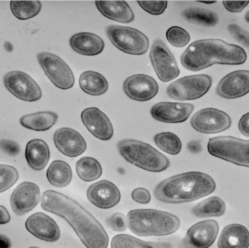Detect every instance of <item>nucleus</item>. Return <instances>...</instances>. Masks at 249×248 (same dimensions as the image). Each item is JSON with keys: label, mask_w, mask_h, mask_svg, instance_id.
<instances>
[{"label": "nucleus", "mask_w": 249, "mask_h": 248, "mask_svg": "<svg viewBox=\"0 0 249 248\" xmlns=\"http://www.w3.org/2000/svg\"><path fill=\"white\" fill-rule=\"evenodd\" d=\"M3 81L6 89L23 101H37L42 98V90L37 83L23 71H10L4 75Z\"/></svg>", "instance_id": "11"}, {"label": "nucleus", "mask_w": 249, "mask_h": 248, "mask_svg": "<svg viewBox=\"0 0 249 248\" xmlns=\"http://www.w3.org/2000/svg\"><path fill=\"white\" fill-rule=\"evenodd\" d=\"M181 16L187 21L205 27H213L219 20L217 13L203 7H189L182 12Z\"/></svg>", "instance_id": "29"}, {"label": "nucleus", "mask_w": 249, "mask_h": 248, "mask_svg": "<svg viewBox=\"0 0 249 248\" xmlns=\"http://www.w3.org/2000/svg\"><path fill=\"white\" fill-rule=\"evenodd\" d=\"M194 105L181 102H160L152 106L150 114L155 120L165 123L185 122L194 111Z\"/></svg>", "instance_id": "14"}, {"label": "nucleus", "mask_w": 249, "mask_h": 248, "mask_svg": "<svg viewBox=\"0 0 249 248\" xmlns=\"http://www.w3.org/2000/svg\"><path fill=\"white\" fill-rule=\"evenodd\" d=\"M216 93L227 99L243 97L249 93V71L238 70L227 74L216 87Z\"/></svg>", "instance_id": "19"}, {"label": "nucleus", "mask_w": 249, "mask_h": 248, "mask_svg": "<svg viewBox=\"0 0 249 248\" xmlns=\"http://www.w3.org/2000/svg\"><path fill=\"white\" fill-rule=\"evenodd\" d=\"M79 84L84 93L93 96H102L109 89L107 79L100 73L94 71H86L82 73Z\"/></svg>", "instance_id": "26"}, {"label": "nucleus", "mask_w": 249, "mask_h": 248, "mask_svg": "<svg viewBox=\"0 0 249 248\" xmlns=\"http://www.w3.org/2000/svg\"><path fill=\"white\" fill-rule=\"evenodd\" d=\"M245 20L246 21L248 22V23H249V10L248 12H247V13H246Z\"/></svg>", "instance_id": "49"}, {"label": "nucleus", "mask_w": 249, "mask_h": 248, "mask_svg": "<svg viewBox=\"0 0 249 248\" xmlns=\"http://www.w3.org/2000/svg\"><path fill=\"white\" fill-rule=\"evenodd\" d=\"M154 141L160 149L171 155H177L181 150V140L171 132H160L154 136Z\"/></svg>", "instance_id": "34"}, {"label": "nucleus", "mask_w": 249, "mask_h": 248, "mask_svg": "<svg viewBox=\"0 0 249 248\" xmlns=\"http://www.w3.org/2000/svg\"><path fill=\"white\" fill-rule=\"evenodd\" d=\"M111 247L112 248H171L172 245L166 243H149V242L139 240L128 234H118L112 238Z\"/></svg>", "instance_id": "32"}, {"label": "nucleus", "mask_w": 249, "mask_h": 248, "mask_svg": "<svg viewBox=\"0 0 249 248\" xmlns=\"http://www.w3.org/2000/svg\"><path fill=\"white\" fill-rule=\"evenodd\" d=\"M76 171L79 178L86 182L98 180L103 173L100 163L90 157H83L77 161Z\"/></svg>", "instance_id": "31"}, {"label": "nucleus", "mask_w": 249, "mask_h": 248, "mask_svg": "<svg viewBox=\"0 0 249 248\" xmlns=\"http://www.w3.org/2000/svg\"><path fill=\"white\" fill-rule=\"evenodd\" d=\"M124 90L129 99L145 102L155 97L159 91V86L156 80L150 76L135 74L124 80Z\"/></svg>", "instance_id": "13"}, {"label": "nucleus", "mask_w": 249, "mask_h": 248, "mask_svg": "<svg viewBox=\"0 0 249 248\" xmlns=\"http://www.w3.org/2000/svg\"><path fill=\"white\" fill-rule=\"evenodd\" d=\"M81 119L89 132L102 141H109L114 135L113 126L107 116L96 107H89L81 113Z\"/></svg>", "instance_id": "18"}, {"label": "nucleus", "mask_w": 249, "mask_h": 248, "mask_svg": "<svg viewBox=\"0 0 249 248\" xmlns=\"http://www.w3.org/2000/svg\"><path fill=\"white\" fill-rule=\"evenodd\" d=\"M212 85V78L206 74L187 76L176 80L166 89L167 96L178 101L193 100L206 94Z\"/></svg>", "instance_id": "8"}, {"label": "nucleus", "mask_w": 249, "mask_h": 248, "mask_svg": "<svg viewBox=\"0 0 249 248\" xmlns=\"http://www.w3.org/2000/svg\"><path fill=\"white\" fill-rule=\"evenodd\" d=\"M215 189L216 183L209 175L191 171L165 179L157 185L153 193L160 202L181 204L204 198Z\"/></svg>", "instance_id": "3"}, {"label": "nucleus", "mask_w": 249, "mask_h": 248, "mask_svg": "<svg viewBox=\"0 0 249 248\" xmlns=\"http://www.w3.org/2000/svg\"><path fill=\"white\" fill-rule=\"evenodd\" d=\"M36 58L45 75L55 87L66 90L74 86V74L62 58L48 52H39Z\"/></svg>", "instance_id": "9"}, {"label": "nucleus", "mask_w": 249, "mask_h": 248, "mask_svg": "<svg viewBox=\"0 0 249 248\" xmlns=\"http://www.w3.org/2000/svg\"><path fill=\"white\" fill-rule=\"evenodd\" d=\"M18 172L13 166L0 165V193L8 190L18 180Z\"/></svg>", "instance_id": "35"}, {"label": "nucleus", "mask_w": 249, "mask_h": 248, "mask_svg": "<svg viewBox=\"0 0 249 248\" xmlns=\"http://www.w3.org/2000/svg\"><path fill=\"white\" fill-rule=\"evenodd\" d=\"M228 32L238 42L249 49V32L237 24H231L228 27Z\"/></svg>", "instance_id": "39"}, {"label": "nucleus", "mask_w": 249, "mask_h": 248, "mask_svg": "<svg viewBox=\"0 0 249 248\" xmlns=\"http://www.w3.org/2000/svg\"><path fill=\"white\" fill-rule=\"evenodd\" d=\"M208 151L217 158L249 167V141L232 136L215 137L209 140Z\"/></svg>", "instance_id": "6"}, {"label": "nucleus", "mask_w": 249, "mask_h": 248, "mask_svg": "<svg viewBox=\"0 0 249 248\" xmlns=\"http://www.w3.org/2000/svg\"><path fill=\"white\" fill-rule=\"evenodd\" d=\"M247 60L246 51L241 47L216 39L196 41L181 56L184 68L193 71H201L214 64L241 65Z\"/></svg>", "instance_id": "2"}, {"label": "nucleus", "mask_w": 249, "mask_h": 248, "mask_svg": "<svg viewBox=\"0 0 249 248\" xmlns=\"http://www.w3.org/2000/svg\"><path fill=\"white\" fill-rule=\"evenodd\" d=\"M47 179L55 187H66L72 180V170L68 163L62 160H55L47 170Z\"/></svg>", "instance_id": "28"}, {"label": "nucleus", "mask_w": 249, "mask_h": 248, "mask_svg": "<svg viewBox=\"0 0 249 248\" xmlns=\"http://www.w3.org/2000/svg\"><path fill=\"white\" fill-rule=\"evenodd\" d=\"M219 227L215 220H206L194 224L187 231L184 246L188 248H206L214 243Z\"/></svg>", "instance_id": "16"}, {"label": "nucleus", "mask_w": 249, "mask_h": 248, "mask_svg": "<svg viewBox=\"0 0 249 248\" xmlns=\"http://www.w3.org/2000/svg\"><path fill=\"white\" fill-rule=\"evenodd\" d=\"M198 2L204 3V4H213V3H216V1H198Z\"/></svg>", "instance_id": "48"}, {"label": "nucleus", "mask_w": 249, "mask_h": 248, "mask_svg": "<svg viewBox=\"0 0 249 248\" xmlns=\"http://www.w3.org/2000/svg\"><path fill=\"white\" fill-rule=\"evenodd\" d=\"M217 245L219 248H248L249 230L241 224H230L222 230Z\"/></svg>", "instance_id": "24"}, {"label": "nucleus", "mask_w": 249, "mask_h": 248, "mask_svg": "<svg viewBox=\"0 0 249 248\" xmlns=\"http://www.w3.org/2000/svg\"><path fill=\"white\" fill-rule=\"evenodd\" d=\"M108 227L116 232H121L127 230V218L121 213H116L107 220Z\"/></svg>", "instance_id": "38"}, {"label": "nucleus", "mask_w": 249, "mask_h": 248, "mask_svg": "<svg viewBox=\"0 0 249 248\" xmlns=\"http://www.w3.org/2000/svg\"><path fill=\"white\" fill-rule=\"evenodd\" d=\"M26 230L39 240L49 243L58 241L61 237L59 227L55 221L43 213H36L26 221Z\"/></svg>", "instance_id": "21"}, {"label": "nucleus", "mask_w": 249, "mask_h": 248, "mask_svg": "<svg viewBox=\"0 0 249 248\" xmlns=\"http://www.w3.org/2000/svg\"><path fill=\"white\" fill-rule=\"evenodd\" d=\"M11 247V242L10 239L3 234H0V248H7Z\"/></svg>", "instance_id": "46"}, {"label": "nucleus", "mask_w": 249, "mask_h": 248, "mask_svg": "<svg viewBox=\"0 0 249 248\" xmlns=\"http://www.w3.org/2000/svg\"><path fill=\"white\" fill-rule=\"evenodd\" d=\"M126 218L129 230L139 237L170 235L181 224L174 214L154 209L133 210Z\"/></svg>", "instance_id": "4"}, {"label": "nucleus", "mask_w": 249, "mask_h": 248, "mask_svg": "<svg viewBox=\"0 0 249 248\" xmlns=\"http://www.w3.org/2000/svg\"><path fill=\"white\" fill-rule=\"evenodd\" d=\"M25 156L31 168L40 171L46 167L49 162L51 157L49 147L43 140H32L26 145Z\"/></svg>", "instance_id": "25"}, {"label": "nucleus", "mask_w": 249, "mask_h": 248, "mask_svg": "<svg viewBox=\"0 0 249 248\" xmlns=\"http://www.w3.org/2000/svg\"><path fill=\"white\" fill-rule=\"evenodd\" d=\"M10 221V215L7 210L0 205V225L8 224Z\"/></svg>", "instance_id": "45"}, {"label": "nucleus", "mask_w": 249, "mask_h": 248, "mask_svg": "<svg viewBox=\"0 0 249 248\" xmlns=\"http://www.w3.org/2000/svg\"><path fill=\"white\" fill-rule=\"evenodd\" d=\"M0 149L10 157H16L20 152V147L16 141L8 139L0 140Z\"/></svg>", "instance_id": "40"}, {"label": "nucleus", "mask_w": 249, "mask_h": 248, "mask_svg": "<svg viewBox=\"0 0 249 248\" xmlns=\"http://www.w3.org/2000/svg\"><path fill=\"white\" fill-rule=\"evenodd\" d=\"M117 147L126 161L142 170L160 173L169 167L168 159L158 149L143 141L127 138L119 141Z\"/></svg>", "instance_id": "5"}, {"label": "nucleus", "mask_w": 249, "mask_h": 248, "mask_svg": "<svg viewBox=\"0 0 249 248\" xmlns=\"http://www.w3.org/2000/svg\"><path fill=\"white\" fill-rule=\"evenodd\" d=\"M96 7L105 17L123 23H130L135 19L134 13L124 1H96Z\"/></svg>", "instance_id": "23"}, {"label": "nucleus", "mask_w": 249, "mask_h": 248, "mask_svg": "<svg viewBox=\"0 0 249 248\" xmlns=\"http://www.w3.org/2000/svg\"><path fill=\"white\" fill-rule=\"evenodd\" d=\"M225 211V202L217 197H212L193 207L192 214L197 218H211L221 216Z\"/></svg>", "instance_id": "30"}, {"label": "nucleus", "mask_w": 249, "mask_h": 248, "mask_svg": "<svg viewBox=\"0 0 249 248\" xmlns=\"http://www.w3.org/2000/svg\"><path fill=\"white\" fill-rule=\"evenodd\" d=\"M149 58L160 81L168 83L179 76L180 69L175 57L162 39H158L154 42Z\"/></svg>", "instance_id": "10"}, {"label": "nucleus", "mask_w": 249, "mask_h": 248, "mask_svg": "<svg viewBox=\"0 0 249 248\" xmlns=\"http://www.w3.org/2000/svg\"><path fill=\"white\" fill-rule=\"evenodd\" d=\"M167 40L176 48H183L190 41V35L185 29L180 26L170 27L166 32Z\"/></svg>", "instance_id": "36"}, {"label": "nucleus", "mask_w": 249, "mask_h": 248, "mask_svg": "<svg viewBox=\"0 0 249 248\" xmlns=\"http://www.w3.org/2000/svg\"><path fill=\"white\" fill-rule=\"evenodd\" d=\"M10 9L15 17L26 20L39 14L42 4L39 1H11Z\"/></svg>", "instance_id": "33"}, {"label": "nucleus", "mask_w": 249, "mask_h": 248, "mask_svg": "<svg viewBox=\"0 0 249 248\" xmlns=\"http://www.w3.org/2000/svg\"><path fill=\"white\" fill-rule=\"evenodd\" d=\"M238 128L243 135L249 137V112L243 115L238 123Z\"/></svg>", "instance_id": "43"}, {"label": "nucleus", "mask_w": 249, "mask_h": 248, "mask_svg": "<svg viewBox=\"0 0 249 248\" xmlns=\"http://www.w3.org/2000/svg\"><path fill=\"white\" fill-rule=\"evenodd\" d=\"M41 206L65 219L86 247H108L109 237L102 224L74 199L60 192L48 190L42 194Z\"/></svg>", "instance_id": "1"}, {"label": "nucleus", "mask_w": 249, "mask_h": 248, "mask_svg": "<svg viewBox=\"0 0 249 248\" xmlns=\"http://www.w3.org/2000/svg\"><path fill=\"white\" fill-rule=\"evenodd\" d=\"M137 2L143 10L154 16L162 14L168 6L167 1H138Z\"/></svg>", "instance_id": "37"}, {"label": "nucleus", "mask_w": 249, "mask_h": 248, "mask_svg": "<svg viewBox=\"0 0 249 248\" xmlns=\"http://www.w3.org/2000/svg\"><path fill=\"white\" fill-rule=\"evenodd\" d=\"M87 197L97 208L109 209L119 203L121 195L116 185L109 181L102 180L89 186Z\"/></svg>", "instance_id": "17"}, {"label": "nucleus", "mask_w": 249, "mask_h": 248, "mask_svg": "<svg viewBox=\"0 0 249 248\" xmlns=\"http://www.w3.org/2000/svg\"><path fill=\"white\" fill-rule=\"evenodd\" d=\"M58 116L53 112H39L24 115L20 124L25 128L35 131H46L56 123Z\"/></svg>", "instance_id": "27"}, {"label": "nucleus", "mask_w": 249, "mask_h": 248, "mask_svg": "<svg viewBox=\"0 0 249 248\" xmlns=\"http://www.w3.org/2000/svg\"><path fill=\"white\" fill-rule=\"evenodd\" d=\"M224 7L231 13H241L249 4V1H223Z\"/></svg>", "instance_id": "42"}, {"label": "nucleus", "mask_w": 249, "mask_h": 248, "mask_svg": "<svg viewBox=\"0 0 249 248\" xmlns=\"http://www.w3.org/2000/svg\"><path fill=\"white\" fill-rule=\"evenodd\" d=\"M191 125L195 131L201 133L215 134L231 128V116L223 111L215 108L201 109L193 115Z\"/></svg>", "instance_id": "12"}, {"label": "nucleus", "mask_w": 249, "mask_h": 248, "mask_svg": "<svg viewBox=\"0 0 249 248\" xmlns=\"http://www.w3.org/2000/svg\"><path fill=\"white\" fill-rule=\"evenodd\" d=\"M40 200L39 186L32 182H23L13 191L10 204L16 215H23L35 209Z\"/></svg>", "instance_id": "15"}, {"label": "nucleus", "mask_w": 249, "mask_h": 248, "mask_svg": "<svg viewBox=\"0 0 249 248\" xmlns=\"http://www.w3.org/2000/svg\"><path fill=\"white\" fill-rule=\"evenodd\" d=\"M4 48L7 52H11L13 51V45L10 42H5L4 44Z\"/></svg>", "instance_id": "47"}, {"label": "nucleus", "mask_w": 249, "mask_h": 248, "mask_svg": "<svg viewBox=\"0 0 249 248\" xmlns=\"http://www.w3.org/2000/svg\"><path fill=\"white\" fill-rule=\"evenodd\" d=\"M132 199L135 202H138L139 204H146L149 203L151 200V195L149 191L144 188H137L135 189L132 192Z\"/></svg>", "instance_id": "41"}, {"label": "nucleus", "mask_w": 249, "mask_h": 248, "mask_svg": "<svg viewBox=\"0 0 249 248\" xmlns=\"http://www.w3.org/2000/svg\"><path fill=\"white\" fill-rule=\"evenodd\" d=\"M187 149L193 154H198L202 151V146L199 141H192L187 144Z\"/></svg>", "instance_id": "44"}, {"label": "nucleus", "mask_w": 249, "mask_h": 248, "mask_svg": "<svg viewBox=\"0 0 249 248\" xmlns=\"http://www.w3.org/2000/svg\"><path fill=\"white\" fill-rule=\"evenodd\" d=\"M54 144L57 149L69 157L81 155L87 149V144L81 134L70 128L57 130L53 135Z\"/></svg>", "instance_id": "20"}, {"label": "nucleus", "mask_w": 249, "mask_h": 248, "mask_svg": "<svg viewBox=\"0 0 249 248\" xmlns=\"http://www.w3.org/2000/svg\"><path fill=\"white\" fill-rule=\"evenodd\" d=\"M106 33L112 45L124 53L142 55L149 49V39L138 29L110 25L107 28Z\"/></svg>", "instance_id": "7"}, {"label": "nucleus", "mask_w": 249, "mask_h": 248, "mask_svg": "<svg viewBox=\"0 0 249 248\" xmlns=\"http://www.w3.org/2000/svg\"><path fill=\"white\" fill-rule=\"evenodd\" d=\"M70 45L74 52L87 56H95L103 52L105 42L96 33L80 32L71 36Z\"/></svg>", "instance_id": "22"}]
</instances>
